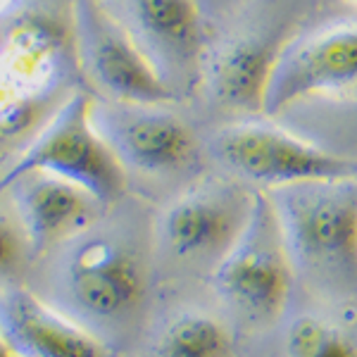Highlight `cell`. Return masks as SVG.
<instances>
[{
  "mask_svg": "<svg viewBox=\"0 0 357 357\" xmlns=\"http://www.w3.org/2000/svg\"><path fill=\"white\" fill-rule=\"evenodd\" d=\"M357 96V22L329 24L281 45L262 112L279 117L286 107L307 98Z\"/></svg>",
  "mask_w": 357,
  "mask_h": 357,
  "instance_id": "cell-6",
  "label": "cell"
},
{
  "mask_svg": "<svg viewBox=\"0 0 357 357\" xmlns=\"http://www.w3.org/2000/svg\"><path fill=\"white\" fill-rule=\"evenodd\" d=\"M284 117L293 134L336 158L357 160V96L307 98L286 107Z\"/></svg>",
  "mask_w": 357,
  "mask_h": 357,
  "instance_id": "cell-14",
  "label": "cell"
},
{
  "mask_svg": "<svg viewBox=\"0 0 357 357\" xmlns=\"http://www.w3.org/2000/svg\"><path fill=\"white\" fill-rule=\"evenodd\" d=\"M33 255L89 231L105 205L89 191L48 172H29L8 183Z\"/></svg>",
  "mask_w": 357,
  "mask_h": 357,
  "instance_id": "cell-10",
  "label": "cell"
},
{
  "mask_svg": "<svg viewBox=\"0 0 357 357\" xmlns=\"http://www.w3.org/2000/svg\"><path fill=\"white\" fill-rule=\"evenodd\" d=\"M231 338L217 319L205 314H178L155 341V357H227Z\"/></svg>",
  "mask_w": 357,
  "mask_h": 357,
  "instance_id": "cell-15",
  "label": "cell"
},
{
  "mask_svg": "<svg viewBox=\"0 0 357 357\" xmlns=\"http://www.w3.org/2000/svg\"><path fill=\"white\" fill-rule=\"evenodd\" d=\"M29 172H48L112 205L126 191V169L91 122V98L69 96L45 122L15 165L0 176V188Z\"/></svg>",
  "mask_w": 357,
  "mask_h": 357,
  "instance_id": "cell-3",
  "label": "cell"
},
{
  "mask_svg": "<svg viewBox=\"0 0 357 357\" xmlns=\"http://www.w3.org/2000/svg\"><path fill=\"white\" fill-rule=\"evenodd\" d=\"M57 36L43 22H24L10 33V72L22 79H38L53 67L57 57Z\"/></svg>",
  "mask_w": 357,
  "mask_h": 357,
  "instance_id": "cell-16",
  "label": "cell"
},
{
  "mask_svg": "<svg viewBox=\"0 0 357 357\" xmlns=\"http://www.w3.org/2000/svg\"><path fill=\"white\" fill-rule=\"evenodd\" d=\"M91 122L124 169L172 174L195 155L191 129L162 105L91 100Z\"/></svg>",
  "mask_w": 357,
  "mask_h": 357,
  "instance_id": "cell-9",
  "label": "cell"
},
{
  "mask_svg": "<svg viewBox=\"0 0 357 357\" xmlns=\"http://www.w3.org/2000/svg\"><path fill=\"white\" fill-rule=\"evenodd\" d=\"M289 357H357V345L338 331L314 317H301L291 324L286 336Z\"/></svg>",
  "mask_w": 357,
  "mask_h": 357,
  "instance_id": "cell-17",
  "label": "cell"
},
{
  "mask_svg": "<svg viewBox=\"0 0 357 357\" xmlns=\"http://www.w3.org/2000/svg\"><path fill=\"white\" fill-rule=\"evenodd\" d=\"M38 119V100L29 93H13L0 100V141L20 138Z\"/></svg>",
  "mask_w": 357,
  "mask_h": 357,
  "instance_id": "cell-19",
  "label": "cell"
},
{
  "mask_svg": "<svg viewBox=\"0 0 357 357\" xmlns=\"http://www.w3.org/2000/svg\"><path fill=\"white\" fill-rule=\"evenodd\" d=\"M267 195L293 264L333 276L357 272V178L291 183Z\"/></svg>",
  "mask_w": 357,
  "mask_h": 357,
  "instance_id": "cell-2",
  "label": "cell"
},
{
  "mask_svg": "<svg viewBox=\"0 0 357 357\" xmlns=\"http://www.w3.org/2000/svg\"><path fill=\"white\" fill-rule=\"evenodd\" d=\"M3 3H5V0H0V5H3Z\"/></svg>",
  "mask_w": 357,
  "mask_h": 357,
  "instance_id": "cell-21",
  "label": "cell"
},
{
  "mask_svg": "<svg viewBox=\"0 0 357 357\" xmlns=\"http://www.w3.org/2000/svg\"><path fill=\"white\" fill-rule=\"evenodd\" d=\"M0 357H20V355H15L13 353V348H10L8 343H5V338L0 336Z\"/></svg>",
  "mask_w": 357,
  "mask_h": 357,
  "instance_id": "cell-20",
  "label": "cell"
},
{
  "mask_svg": "<svg viewBox=\"0 0 357 357\" xmlns=\"http://www.w3.org/2000/svg\"><path fill=\"white\" fill-rule=\"evenodd\" d=\"M279 50L257 38H236L212 53L205 67L212 98L227 110L262 112L269 72Z\"/></svg>",
  "mask_w": 357,
  "mask_h": 357,
  "instance_id": "cell-12",
  "label": "cell"
},
{
  "mask_svg": "<svg viewBox=\"0 0 357 357\" xmlns=\"http://www.w3.org/2000/svg\"><path fill=\"white\" fill-rule=\"evenodd\" d=\"M293 262L279 217L267 191L255 193V207L236 245L215 269V289L245 319H276L291 293Z\"/></svg>",
  "mask_w": 357,
  "mask_h": 357,
  "instance_id": "cell-4",
  "label": "cell"
},
{
  "mask_svg": "<svg viewBox=\"0 0 357 357\" xmlns=\"http://www.w3.org/2000/svg\"><path fill=\"white\" fill-rule=\"evenodd\" d=\"M255 193L229 181H212L183 193L160 220V243L167 255L215 272L248 227Z\"/></svg>",
  "mask_w": 357,
  "mask_h": 357,
  "instance_id": "cell-7",
  "label": "cell"
},
{
  "mask_svg": "<svg viewBox=\"0 0 357 357\" xmlns=\"http://www.w3.org/2000/svg\"><path fill=\"white\" fill-rule=\"evenodd\" d=\"M350 3H357V0H350Z\"/></svg>",
  "mask_w": 357,
  "mask_h": 357,
  "instance_id": "cell-22",
  "label": "cell"
},
{
  "mask_svg": "<svg viewBox=\"0 0 357 357\" xmlns=\"http://www.w3.org/2000/svg\"><path fill=\"white\" fill-rule=\"evenodd\" d=\"M29 255L33 252L22 224L0 212V286L15 284V279L26 267Z\"/></svg>",
  "mask_w": 357,
  "mask_h": 357,
  "instance_id": "cell-18",
  "label": "cell"
},
{
  "mask_svg": "<svg viewBox=\"0 0 357 357\" xmlns=\"http://www.w3.org/2000/svg\"><path fill=\"white\" fill-rule=\"evenodd\" d=\"M210 148L224 169L267 191L303 181L357 178V160L336 158L276 124H231L212 138Z\"/></svg>",
  "mask_w": 357,
  "mask_h": 357,
  "instance_id": "cell-5",
  "label": "cell"
},
{
  "mask_svg": "<svg viewBox=\"0 0 357 357\" xmlns=\"http://www.w3.org/2000/svg\"><path fill=\"white\" fill-rule=\"evenodd\" d=\"M79 55L86 74L107 100L165 105L174 100L169 84L129 31L93 0L77 3Z\"/></svg>",
  "mask_w": 357,
  "mask_h": 357,
  "instance_id": "cell-8",
  "label": "cell"
},
{
  "mask_svg": "<svg viewBox=\"0 0 357 357\" xmlns=\"http://www.w3.org/2000/svg\"><path fill=\"white\" fill-rule=\"evenodd\" d=\"M141 41L172 65H193L203 53V22L195 0H126Z\"/></svg>",
  "mask_w": 357,
  "mask_h": 357,
  "instance_id": "cell-13",
  "label": "cell"
},
{
  "mask_svg": "<svg viewBox=\"0 0 357 357\" xmlns=\"http://www.w3.org/2000/svg\"><path fill=\"white\" fill-rule=\"evenodd\" d=\"M50 286L53 303H60L55 310L98 338L136 319L146 301L148 267L129 241L84 231L69 241Z\"/></svg>",
  "mask_w": 357,
  "mask_h": 357,
  "instance_id": "cell-1",
  "label": "cell"
},
{
  "mask_svg": "<svg viewBox=\"0 0 357 357\" xmlns=\"http://www.w3.org/2000/svg\"><path fill=\"white\" fill-rule=\"evenodd\" d=\"M0 336L20 357H102L91 331L24 286H0Z\"/></svg>",
  "mask_w": 357,
  "mask_h": 357,
  "instance_id": "cell-11",
  "label": "cell"
}]
</instances>
